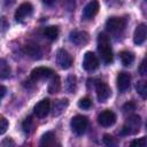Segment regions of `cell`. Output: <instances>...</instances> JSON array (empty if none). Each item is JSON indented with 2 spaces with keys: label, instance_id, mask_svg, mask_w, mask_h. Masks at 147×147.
I'll use <instances>...</instances> for the list:
<instances>
[{
  "label": "cell",
  "instance_id": "obj_1",
  "mask_svg": "<svg viewBox=\"0 0 147 147\" xmlns=\"http://www.w3.org/2000/svg\"><path fill=\"white\" fill-rule=\"evenodd\" d=\"M98 49L101 55V59L105 63L109 64L113 62V51L108 37L105 33H100L98 37Z\"/></svg>",
  "mask_w": 147,
  "mask_h": 147
},
{
  "label": "cell",
  "instance_id": "obj_2",
  "mask_svg": "<svg viewBox=\"0 0 147 147\" xmlns=\"http://www.w3.org/2000/svg\"><path fill=\"white\" fill-rule=\"evenodd\" d=\"M141 124V119L138 115H132L126 119V123L124 124L122 129V134H133L139 131Z\"/></svg>",
  "mask_w": 147,
  "mask_h": 147
},
{
  "label": "cell",
  "instance_id": "obj_3",
  "mask_svg": "<svg viewBox=\"0 0 147 147\" xmlns=\"http://www.w3.org/2000/svg\"><path fill=\"white\" fill-rule=\"evenodd\" d=\"M87 118L83 115H76L75 117H72L71 122H70V125H71V129L72 131L76 133V134H83L87 127Z\"/></svg>",
  "mask_w": 147,
  "mask_h": 147
},
{
  "label": "cell",
  "instance_id": "obj_4",
  "mask_svg": "<svg viewBox=\"0 0 147 147\" xmlns=\"http://www.w3.org/2000/svg\"><path fill=\"white\" fill-rule=\"evenodd\" d=\"M53 76H54V71L47 67H37L31 71V75H30L31 79L34 82L40 80V79H45V78H49Z\"/></svg>",
  "mask_w": 147,
  "mask_h": 147
},
{
  "label": "cell",
  "instance_id": "obj_5",
  "mask_svg": "<svg viewBox=\"0 0 147 147\" xmlns=\"http://www.w3.org/2000/svg\"><path fill=\"white\" fill-rule=\"evenodd\" d=\"M99 67V60L93 52H86L83 59V68L87 71H93Z\"/></svg>",
  "mask_w": 147,
  "mask_h": 147
},
{
  "label": "cell",
  "instance_id": "obj_6",
  "mask_svg": "<svg viewBox=\"0 0 147 147\" xmlns=\"http://www.w3.org/2000/svg\"><path fill=\"white\" fill-rule=\"evenodd\" d=\"M95 92H96V98L100 102H105L109 99L111 94V90L108 86V84L103 82H98L95 85Z\"/></svg>",
  "mask_w": 147,
  "mask_h": 147
},
{
  "label": "cell",
  "instance_id": "obj_7",
  "mask_svg": "<svg viewBox=\"0 0 147 147\" xmlns=\"http://www.w3.org/2000/svg\"><path fill=\"white\" fill-rule=\"evenodd\" d=\"M56 62L62 69H69L72 64V57L65 49H59L56 53Z\"/></svg>",
  "mask_w": 147,
  "mask_h": 147
},
{
  "label": "cell",
  "instance_id": "obj_8",
  "mask_svg": "<svg viewBox=\"0 0 147 147\" xmlns=\"http://www.w3.org/2000/svg\"><path fill=\"white\" fill-rule=\"evenodd\" d=\"M98 122L102 126H111L116 122V115L111 110H103L98 116Z\"/></svg>",
  "mask_w": 147,
  "mask_h": 147
},
{
  "label": "cell",
  "instance_id": "obj_9",
  "mask_svg": "<svg viewBox=\"0 0 147 147\" xmlns=\"http://www.w3.org/2000/svg\"><path fill=\"white\" fill-rule=\"evenodd\" d=\"M125 26V21L124 18H121V17H110L107 20L106 22V28L108 31L110 32H119L124 29Z\"/></svg>",
  "mask_w": 147,
  "mask_h": 147
},
{
  "label": "cell",
  "instance_id": "obj_10",
  "mask_svg": "<svg viewBox=\"0 0 147 147\" xmlns=\"http://www.w3.org/2000/svg\"><path fill=\"white\" fill-rule=\"evenodd\" d=\"M51 110V101L48 99H42L41 101H39L34 108H33V113L37 117L39 118H42L45 117Z\"/></svg>",
  "mask_w": 147,
  "mask_h": 147
},
{
  "label": "cell",
  "instance_id": "obj_11",
  "mask_svg": "<svg viewBox=\"0 0 147 147\" xmlns=\"http://www.w3.org/2000/svg\"><path fill=\"white\" fill-rule=\"evenodd\" d=\"M147 40V25L140 23L137 25L133 33V41L137 45H141Z\"/></svg>",
  "mask_w": 147,
  "mask_h": 147
},
{
  "label": "cell",
  "instance_id": "obj_12",
  "mask_svg": "<svg viewBox=\"0 0 147 147\" xmlns=\"http://www.w3.org/2000/svg\"><path fill=\"white\" fill-rule=\"evenodd\" d=\"M32 10H33V7L30 2H23L18 6V8L16 9L15 11V18L16 21H22L24 20L25 17L30 16L32 14Z\"/></svg>",
  "mask_w": 147,
  "mask_h": 147
},
{
  "label": "cell",
  "instance_id": "obj_13",
  "mask_svg": "<svg viewBox=\"0 0 147 147\" xmlns=\"http://www.w3.org/2000/svg\"><path fill=\"white\" fill-rule=\"evenodd\" d=\"M99 8H100V6H99V2L98 1H91V2H88L84 7V9H83V18L84 20H91V18H93L98 14Z\"/></svg>",
  "mask_w": 147,
  "mask_h": 147
},
{
  "label": "cell",
  "instance_id": "obj_14",
  "mask_svg": "<svg viewBox=\"0 0 147 147\" xmlns=\"http://www.w3.org/2000/svg\"><path fill=\"white\" fill-rule=\"evenodd\" d=\"M70 41L77 46H83L88 41V34L85 31H72L69 37Z\"/></svg>",
  "mask_w": 147,
  "mask_h": 147
},
{
  "label": "cell",
  "instance_id": "obj_15",
  "mask_svg": "<svg viewBox=\"0 0 147 147\" xmlns=\"http://www.w3.org/2000/svg\"><path fill=\"white\" fill-rule=\"evenodd\" d=\"M40 147H61L53 132H46L40 139Z\"/></svg>",
  "mask_w": 147,
  "mask_h": 147
},
{
  "label": "cell",
  "instance_id": "obj_16",
  "mask_svg": "<svg viewBox=\"0 0 147 147\" xmlns=\"http://www.w3.org/2000/svg\"><path fill=\"white\" fill-rule=\"evenodd\" d=\"M130 83H131L130 74H127L125 71H122L117 75V88L121 92H125L130 87Z\"/></svg>",
  "mask_w": 147,
  "mask_h": 147
},
{
  "label": "cell",
  "instance_id": "obj_17",
  "mask_svg": "<svg viewBox=\"0 0 147 147\" xmlns=\"http://www.w3.org/2000/svg\"><path fill=\"white\" fill-rule=\"evenodd\" d=\"M119 59H121V62H122L123 65L129 67V65H131L133 63L134 55H133V53H131L129 51H122L119 53Z\"/></svg>",
  "mask_w": 147,
  "mask_h": 147
},
{
  "label": "cell",
  "instance_id": "obj_18",
  "mask_svg": "<svg viewBox=\"0 0 147 147\" xmlns=\"http://www.w3.org/2000/svg\"><path fill=\"white\" fill-rule=\"evenodd\" d=\"M44 36L51 40H55L59 36V28L55 25H49L44 29Z\"/></svg>",
  "mask_w": 147,
  "mask_h": 147
},
{
  "label": "cell",
  "instance_id": "obj_19",
  "mask_svg": "<svg viewBox=\"0 0 147 147\" xmlns=\"http://www.w3.org/2000/svg\"><path fill=\"white\" fill-rule=\"evenodd\" d=\"M68 103H69V102H68L67 99H62V100H57V101H55V103H54V111H53V115H54V116L60 115V114L67 108Z\"/></svg>",
  "mask_w": 147,
  "mask_h": 147
},
{
  "label": "cell",
  "instance_id": "obj_20",
  "mask_svg": "<svg viewBox=\"0 0 147 147\" xmlns=\"http://www.w3.org/2000/svg\"><path fill=\"white\" fill-rule=\"evenodd\" d=\"M61 87V83H60V77L57 75H54L51 79V83L48 85V92L49 93H56Z\"/></svg>",
  "mask_w": 147,
  "mask_h": 147
},
{
  "label": "cell",
  "instance_id": "obj_21",
  "mask_svg": "<svg viewBox=\"0 0 147 147\" xmlns=\"http://www.w3.org/2000/svg\"><path fill=\"white\" fill-rule=\"evenodd\" d=\"M136 90L138 94L142 99H147V80H140L136 85Z\"/></svg>",
  "mask_w": 147,
  "mask_h": 147
},
{
  "label": "cell",
  "instance_id": "obj_22",
  "mask_svg": "<svg viewBox=\"0 0 147 147\" xmlns=\"http://www.w3.org/2000/svg\"><path fill=\"white\" fill-rule=\"evenodd\" d=\"M9 74H10V68H9V65L6 63V61H5L3 59H1V60H0V77H1V79L7 78V77L9 76Z\"/></svg>",
  "mask_w": 147,
  "mask_h": 147
},
{
  "label": "cell",
  "instance_id": "obj_23",
  "mask_svg": "<svg viewBox=\"0 0 147 147\" xmlns=\"http://www.w3.org/2000/svg\"><path fill=\"white\" fill-rule=\"evenodd\" d=\"M26 52L30 56H32L33 59H39L41 53L39 51V47L37 45H28L26 46Z\"/></svg>",
  "mask_w": 147,
  "mask_h": 147
},
{
  "label": "cell",
  "instance_id": "obj_24",
  "mask_svg": "<svg viewBox=\"0 0 147 147\" xmlns=\"http://www.w3.org/2000/svg\"><path fill=\"white\" fill-rule=\"evenodd\" d=\"M102 141H103L106 147H118L117 140L110 134H105L103 138H102Z\"/></svg>",
  "mask_w": 147,
  "mask_h": 147
},
{
  "label": "cell",
  "instance_id": "obj_25",
  "mask_svg": "<svg viewBox=\"0 0 147 147\" xmlns=\"http://www.w3.org/2000/svg\"><path fill=\"white\" fill-rule=\"evenodd\" d=\"M147 145V137H141L131 141L130 147H146Z\"/></svg>",
  "mask_w": 147,
  "mask_h": 147
},
{
  "label": "cell",
  "instance_id": "obj_26",
  "mask_svg": "<svg viewBox=\"0 0 147 147\" xmlns=\"http://www.w3.org/2000/svg\"><path fill=\"white\" fill-rule=\"evenodd\" d=\"M78 107L80 109H90L92 107V100L90 98H82L78 101Z\"/></svg>",
  "mask_w": 147,
  "mask_h": 147
},
{
  "label": "cell",
  "instance_id": "obj_27",
  "mask_svg": "<svg viewBox=\"0 0 147 147\" xmlns=\"http://www.w3.org/2000/svg\"><path fill=\"white\" fill-rule=\"evenodd\" d=\"M7 129H8V121L3 116H1L0 117V134H3L7 131Z\"/></svg>",
  "mask_w": 147,
  "mask_h": 147
},
{
  "label": "cell",
  "instance_id": "obj_28",
  "mask_svg": "<svg viewBox=\"0 0 147 147\" xmlns=\"http://www.w3.org/2000/svg\"><path fill=\"white\" fill-rule=\"evenodd\" d=\"M22 126H23L24 132H30V130H31V127H32V119H31V117H26V118L24 119Z\"/></svg>",
  "mask_w": 147,
  "mask_h": 147
},
{
  "label": "cell",
  "instance_id": "obj_29",
  "mask_svg": "<svg viewBox=\"0 0 147 147\" xmlns=\"http://www.w3.org/2000/svg\"><path fill=\"white\" fill-rule=\"evenodd\" d=\"M75 83H76V77L75 76H69L68 77V86L67 87H68V91L71 92V93L75 90V85H76Z\"/></svg>",
  "mask_w": 147,
  "mask_h": 147
},
{
  "label": "cell",
  "instance_id": "obj_30",
  "mask_svg": "<svg viewBox=\"0 0 147 147\" xmlns=\"http://www.w3.org/2000/svg\"><path fill=\"white\" fill-rule=\"evenodd\" d=\"M139 72H140V75H142V76H146V75H147V57H145V59L141 61V63H140V65H139Z\"/></svg>",
  "mask_w": 147,
  "mask_h": 147
},
{
  "label": "cell",
  "instance_id": "obj_31",
  "mask_svg": "<svg viewBox=\"0 0 147 147\" xmlns=\"http://www.w3.org/2000/svg\"><path fill=\"white\" fill-rule=\"evenodd\" d=\"M1 147H15V142L11 138H5L1 141Z\"/></svg>",
  "mask_w": 147,
  "mask_h": 147
},
{
  "label": "cell",
  "instance_id": "obj_32",
  "mask_svg": "<svg viewBox=\"0 0 147 147\" xmlns=\"http://www.w3.org/2000/svg\"><path fill=\"white\" fill-rule=\"evenodd\" d=\"M123 109H124L125 111H131V110H134V109H136V105H134V102L129 101V102H126V103L123 106Z\"/></svg>",
  "mask_w": 147,
  "mask_h": 147
},
{
  "label": "cell",
  "instance_id": "obj_33",
  "mask_svg": "<svg viewBox=\"0 0 147 147\" xmlns=\"http://www.w3.org/2000/svg\"><path fill=\"white\" fill-rule=\"evenodd\" d=\"M6 92H7L6 87H5L3 85H1V86H0V93H1V94H0V98H1V99H3V96H5Z\"/></svg>",
  "mask_w": 147,
  "mask_h": 147
},
{
  "label": "cell",
  "instance_id": "obj_34",
  "mask_svg": "<svg viewBox=\"0 0 147 147\" xmlns=\"http://www.w3.org/2000/svg\"><path fill=\"white\" fill-rule=\"evenodd\" d=\"M1 21H2V26H3V31H5L6 25H7V24H6V18H5V17H2V20H1Z\"/></svg>",
  "mask_w": 147,
  "mask_h": 147
},
{
  "label": "cell",
  "instance_id": "obj_35",
  "mask_svg": "<svg viewBox=\"0 0 147 147\" xmlns=\"http://www.w3.org/2000/svg\"><path fill=\"white\" fill-rule=\"evenodd\" d=\"M146 126H147V123H146Z\"/></svg>",
  "mask_w": 147,
  "mask_h": 147
}]
</instances>
